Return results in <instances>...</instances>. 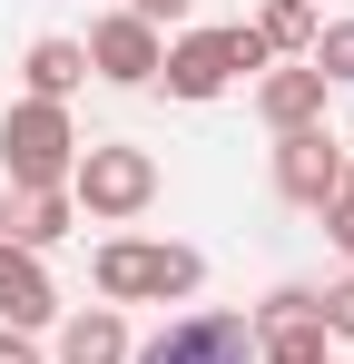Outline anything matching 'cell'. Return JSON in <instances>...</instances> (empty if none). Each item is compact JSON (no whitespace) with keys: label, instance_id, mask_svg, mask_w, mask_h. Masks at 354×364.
<instances>
[{"label":"cell","instance_id":"5b68a950","mask_svg":"<svg viewBox=\"0 0 354 364\" xmlns=\"http://www.w3.org/2000/svg\"><path fill=\"white\" fill-rule=\"evenodd\" d=\"M266 168H276V197L315 217V207H325V197L345 187V138H335L325 119H315V128H286V138L266 148Z\"/></svg>","mask_w":354,"mask_h":364},{"label":"cell","instance_id":"8992f818","mask_svg":"<svg viewBox=\"0 0 354 364\" xmlns=\"http://www.w3.org/2000/svg\"><path fill=\"white\" fill-rule=\"evenodd\" d=\"M335 335L315 325V286H276L256 305V364H335Z\"/></svg>","mask_w":354,"mask_h":364},{"label":"cell","instance_id":"2e32d148","mask_svg":"<svg viewBox=\"0 0 354 364\" xmlns=\"http://www.w3.org/2000/svg\"><path fill=\"white\" fill-rule=\"evenodd\" d=\"M315 217H325V237H335V256L354 266V148H345V187H335V197H325Z\"/></svg>","mask_w":354,"mask_h":364},{"label":"cell","instance_id":"ac0fdd59","mask_svg":"<svg viewBox=\"0 0 354 364\" xmlns=\"http://www.w3.org/2000/svg\"><path fill=\"white\" fill-rule=\"evenodd\" d=\"M187 10H197V0H128V20H148L158 40H177V30H187Z\"/></svg>","mask_w":354,"mask_h":364},{"label":"cell","instance_id":"7c38bea8","mask_svg":"<svg viewBox=\"0 0 354 364\" xmlns=\"http://www.w3.org/2000/svg\"><path fill=\"white\" fill-rule=\"evenodd\" d=\"M69 227H79L69 187H40V197H10V207H0V246H30V256H40V246H59Z\"/></svg>","mask_w":354,"mask_h":364},{"label":"cell","instance_id":"277c9868","mask_svg":"<svg viewBox=\"0 0 354 364\" xmlns=\"http://www.w3.org/2000/svg\"><path fill=\"white\" fill-rule=\"evenodd\" d=\"M128 364H256V325L227 315V305H187L148 345H128Z\"/></svg>","mask_w":354,"mask_h":364},{"label":"cell","instance_id":"d6986e66","mask_svg":"<svg viewBox=\"0 0 354 364\" xmlns=\"http://www.w3.org/2000/svg\"><path fill=\"white\" fill-rule=\"evenodd\" d=\"M0 364H50V355H40L30 335H10V325H0Z\"/></svg>","mask_w":354,"mask_h":364},{"label":"cell","instance_id":"e0dca14e","mask_svg":"<svg viewBox=\"0 0 354 364\" xmlns=\"http://www.w3.org/2000/svg\"><path fill=\"white\" fill-rule=\"evenodd\" d=\"M315 325H325V335H354V276H335V286L315 296Z\"/></svg>","mask_w":354,"mask_h":364},{"label":"cell","instance_id":"30bf717a","mask_svg":"<svg viewBox=\"0 0 354 364\" xmlns=\"http://www.w3.org/2000/svg\"><path fill=\"white\" fill-rule=\"evenodd\" d=\"M256 119L276 128V138H286V128H315V119H325V79H315L305 60H286V69H256Z\"/></svg>","mask_w":354,"mask_h":364},{"label":"cell","instance_id":"4fadbf2b","mask_svg":"<svg viewBox=\"0 0 354 364\" xmlns=\"http://www.w3.org/2000/svg\"><path fill=\"white\" fill-rule=\"evenodd\" d=\"M20 79H30V99H50V109H69V99L89 89V50H79V40H30V60H20Z\"/></svg>","mask_w":354,"mask_h":364},{"label":"cell","instance_id":"3957f363","mask_svg":"<svg viewBox=\"0 0 354 364\" xmlns=\"http://www.w3.org/2000/svg\"><path fill=\"white\" fill-rule=\"evenodd\" d=\"M69 207H79V217H99V227L148 217V207H158V158H148V148H128V138L79 148V168H69Z\"/></svg>","mask_w":354,"mask_h":364},{"label":"cell","instance_id":"6da1fadb","mask_svg":"<svg viewBox=\"0 0 354 364\" xmlns=\"http://www.w3.org/2000/svg\"><path fill=\"white\" fill-rule=\"evenodd\" d=\"M89 276H99V296L109 305H187L207 286V256L177 237H109L89 256Z\"/></svg>","mask_w":354,"mask_h":364},{"label":"cell","instance_id":"7a4b0ae2","mask_svg":"<svg viewBox=\"0 0 354 364\" xmlns=\"http://www.w3.org/2000/svg\"><path fill=\"white\" fill-rule=\"evenodd\" d=\"M0 168H10V197L69 187V168H79V128H69V109H50V99H10V109H0Z\"/></svg>","mask_w":354,"mask_h":364},{"label":"cell","instance_id":"9a60e30c","mask_svg":"<svg viewBox=\"0 0 354 364\" xmlns=\"http://www.w3.org/2000/svg\"><path fill=\"white\" fill-rule=\"evenodd\" d=\"M305 69H315L325 89H335V79H354V20H325V30H315V50H305Z\"/></svg>","mask_w":354,"mask_h":364},{"label":"cell","instance_id":"5bb4252c","mask_svg":"<svg viewBox=\"0 0 354 364\" xmlns=\"http://www.w3.org/2000/svg\"><path fill=\"white\" fill-rule=\"evenodd\" d=\"M246 30H256V40H266V60H305V50H315V30H325V20H315V0H266V10H256V20H246Z\"/></svg>","mask_w":354,"mask_h":364},{"label":"cell","instance_id":"ba28073f","mask_svg":"<svg viewBox=\"0 0 354 364\" xmlns=\"http://www.w3.org/2000/svg\"><path fill=\"white\" fill-rule=\"evenodd\" d=\"M158 89L168 99H227L236 89V40L227 30H177L168 60H158Z\"/></svg>","mask_w":354,"mask_h":364},{"label":"cell","instance_id":"9c48e42d","mask_svg":"<svg viewBox=\"0 0 354 364\" xmlns=\"http://www.w3.org/2000/svg\"><path fill=\"white\" fill-rule=\"evenodd\" d=\"M0 325H10V335L59 325V286H50V266H40L30 246H0Z\"/></svg>","mask_w":354,"mask_h":364},{"label":"cell","instance_id":"52a82bcc","mask_svg":"<svg viewBox=\"0 0 354 364\" xmlns=\"http://www.w3.org/2000/svg\"><path fill=\"white\" fill-rule=\"evenodd\" d=\"M89 69L99 79H118V89H158V60H168V40L148 30V20H128V10H109V20H89Z\"/></svg>","mask_w":354,"mask_h":364},{"label":"cell","instance_id":"8fae6325","mask_svg":"<svg viewBox=\"0 0 354 364\" xmlns=\"http://www.w3.org/2000/svg\"><path fill=\"white\" fill-rule=\"evenodd\" d=\"M50 364H128V315L118 305H79L59 315V355Z\"/></svg>","mask_w":354,"mask_h":364}]
</instances>
